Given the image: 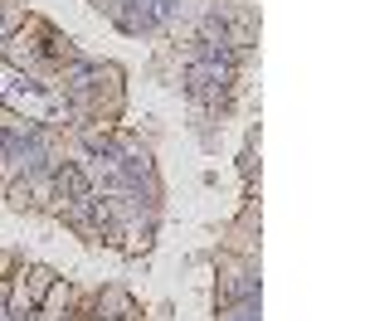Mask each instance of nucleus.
<instances>
[{
  "label": "nucleus",
  "instance_id": "1",
  "mask_svg": "<svg viewBox=\"0 0 365 321\" xmlns=\"http://www.w3.org/2000/svg\"><path fill=\"white\" fill-rule=\"evenodd\" d=\"M244 297H258V263L225 253L220 258V307L225 302H244Z\"/></svg>",
  "mask_w": 365,
  "mask_h": 321
},
{
  "label": "nucleus",
  "instance_id": "2",
  "mask_svg": "<svg viewBox=\"0 0 365 321\" xmlns=\"http://www.w3.org/2000/svg\"><path fill=\"white\" fill-rule=\"evenodd\" d=\"M127 317H137V302L122 288H103L93 297V321H127Z\"/></svg>",
  "mask_w": 365,
  "mask_h": 321
},
{
  "label": "nucleus",
  "instance_id": "4",
  "mask_svg": "<svg viewBox=\"0 0 365 321\" xmlns=\"http://www.w3.org/2000/svg\"><path fill=\"white\" fill-rule=\"evenodd\" d=\"M10 278H15V258H10V253H0V283H10Z\"/></svg>",
  "mask_w": 365,
  "mask_h": 321
},
{
  "label": "nucleus",
  "instance_id": "3",
  "mask_svg": "<svg viewBox=\"0 0 365 321\" xmlns=\"http://www.w3.org/2000/svg\"><path fill=\"white\" fill-rule=\"evenodd\" d=\"M20 283H25V292L34 297V312H39V302H44V292L58 283L54 268H44V263H34V268H20Z\"/></svg>",
  "mask_w": 365,
  "mask_h": 321
}]
</instances>
